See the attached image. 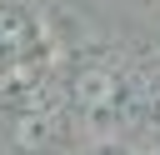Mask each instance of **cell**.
Segmentation results:
<instances>
[{
	"label": "cell",
	"instance_id": "6da1fadb",
	"mask_svg": "<svg viewBox=\"0 0 160 155\" xmlns=\"http://www.w3.org/2000/svg\"><path fill=\"white\" fill-rule=\"evenodd\" d=\"M110 90H115V80H110L105 70H85V75H75V100H85V105L110 100Z\"/></svg>",
	"mask_w": 160,
	"mask_h": 155
},
{
	"label": "cell",
	"instance_id": "7a4b0ae2",
	"mask_svg": "<svg viewBox=\"0 0 160 155\" xmlns=\"http://www.w3.org/2000/svg\"><path fill=\"white\" fill-rule=\"evenodd\" d=\"M30 40V20L20 10H0V50H15Z\"/></svg>",
	"mask_w": 160,
	"mask_h": 155
}]
</instances>
